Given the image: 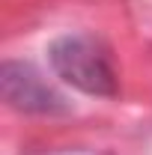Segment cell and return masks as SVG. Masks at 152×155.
Segmentation results:
<instances>
[{
    "instance_id": "cell-1",
    "label": "cell",
    "mask_w": 152,
    "mask_h": 155,
    "mask_svg": "<svg viewBox=\"0 0 152 155\" xmlns=\"http://www.w3.org/2000/svg\"><path fill=\"white\" fill-rule=\"evenodd\" d=\"M48 60L54 75L75 87L78 93L98 98H114L119 93V78H116L114 60L107 54L104 42H98L90 33H69L60 36L48 48Z\"/></svg>"
},
{
    "instance_id": "cell-2",
    "label": "cell",
    "mask_w": 152,
    "mask_h": 155,
    "mask_svg": "<svg viewBox=\"0 0 152 155\" xmlns=\"http://www.w3.org/2000/svg\"><path fill=\"white\" fill-rule=\"evenodd\" d=\"M3 98L9 107L21 114H39V116H57L66 114L69 104L57 90L39 75L30 63H3L0 69Z\"/></svg>"
}]
</instances>
